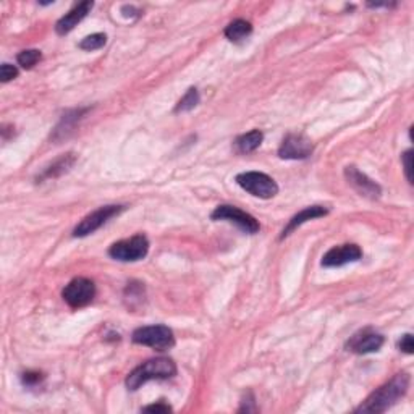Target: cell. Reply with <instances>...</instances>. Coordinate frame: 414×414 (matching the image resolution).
Masks as SVG:
<instances>
[{"mask_svg": "<svg viewBox=\"0 0 414 414\" xmlns=\"http://www.w3.org/2000/svg\"><path fill=\"white\" fill-rule=\"evenodd\" d=\"M76 162V156L73 152H69V154H64L62 157H58L56 162H52L49 167L44 170L42 175H40V180H49V178H57L60 175H64L69 172V170L73 167Z\"/></svg>", "mask_w": 414, "mask_h": 414, "instance_id": "16", "label": "cell"}, {"mask_svg": "<svg viewBox=\"0 0 414 414\" xmlns=\"http://www.w3.org/2000/svg\"><path fill=\"white\" fill-rule=\"evenodd\" d=\"M125 206H102L99 207L97 210H94L89 215H86L81 222L76 225L73 230V236L76 238H84L88 235H93L94 232L99 230L102 225H106L112 217L119 215L120 212H123Z\"/></svg>", "mask_w": 414, "mask_h": 414, "instance_id": "7", "label": "cell"}, {"mask_svg": "<svg viewBox=\"0 0 414 414\" xmlns=\"http://www.w3.org/2000/svg\"><path fill=\"white\" fill-rule=\"evenodd\" d=\"M328 214V209H326V207L322 206H310V207H306V209L301 210V212H298L296 215H293L291 217L290 222H288V225L285 228H283L282 235H280V240H283V238L290 235L291 232H295L296 228L301 227V225L309 222V220H314V219H319V217H326V215Z\"/></svg>", "mask_w": 414, "mask_h": 414, "instance_id": "14", "label": "cell"}, {"mask_svg": "<svg viewBox=\"0 0 414 414\" xmlns=\"http://www.w3.org/2000/svg\"><path fill=\"white\" fill-rule=\"evenodd\" d=\"M133 343L151 346L157 351H165L175 346V335L167 326H147L139 327L132 335Z\"/></svg>", "mask_w": 414, "mask_h": 414, "instance_id": "3", "label": "cell"}, {"mask_svg": "<svg viewBox=\"0 0 414 414\" xmlns=\"http://www.w3.org/2000/svg\"><path fill=\"white\" fill-rule=\"evenodd\" d=\"M345 177L346 182L354 191H358L359 195L364 197H369V199H379L382 195V188L377 184L374 180H371L367 175H364L363 172L354 167V165H348L345 169Z\"/></svg>", "mask_w": 414, "mask_h": 414, "instance_id": "10", "label": "cell"}, {"mask_svg": "<svg viewBox=\"0 0 414 414\" xmlns=\"http://www.w3.org/2000/svg\"><path fill=\"white\" fill-rule=\"evenodd\" d=\"M107 44V36L103 33H96L91 36H86L81 42L78 44V47L81 51H86V52H93V51H99V49H102Z\"/></svg>", "mask_w": 414, "mask_h": 414, "instance_id": "20", "label": "cell"}, {"mask_svg": "<svg viewBox=\"0 0 414 414\" xmlns=\"http://www.w3.org/2000/svg\"><path fill=\"white\" fill-rule=\"evenodd\" d=\"M16 76H18V69L15 65L3 64L0 66V81H2V83H8V81L15 80Z\"/></svg>", "mask_w": 414, "mask_h": 414, "instance_id": "22", "label": "cell"}, {"mask_svg": "<svg viewBox=\"0 0 414 414\" xmlns=\"http://www.w3.org/2000/svg\"><path fill=\"white\" fill-rule=\"evenodd\" d=\"M199 101L201 97H199V93H197V89L190 88L186 91V94H184V96L178 101L177 107H175V112H177V114H180V112H190L195 109L197 103H199Z\"/></svg>", "mask_w": 414, "mask_h": 414, "instance_id": "19", "label": "cell"}, {"mask_svg": "<svg viewBox=\"0 0 414 414\" xmlns=\"http://www.w3.org/2000/svg\"><path fill=\"white\" fill-rule=\"evenodd\" d=\"M84 112H86V109H78V110L69 112V114L64 115V119H62L60 123H58V127L56 128V132H53V139L66 138V134H69L70 132H73L76 121H80L81 117L84 115Z\"/></svg>", "mask_w": 414, "mask_h": 414, "instance_id": "18", "label": "cell"}, {"mask_svg": "<svg viewBox=\"0 0 414 414\" xmlns=\"http://www.w3.org/2000/svg\"><path fill=\"white\" fill-rule=\"evenodd\" d=\"M402 162H403L404 173H406L408 182L413 183V151L411 149H408L406 152H403Z\"/></svg>", "mask_w": 414, "mask_h": 414, "instance_id": "23", "label": "cell"}, {"mask_svg": "<svg viewBox=\"0 0 414 414\" xmlns=\"http://www.w3.org/2000/svg\"><path fill=\"white\" fill-rule=\"evenodd\" d=\"M235 180L246 193H249L254 197H260V199H271L278 193V184L267 173L245 172L236 175Z\"/></svg>", "mask_w": 414, "mask_h": 414, "instance_id": "4", "label": "cell"}, {"mask_svg": "<svg viewBox=\"0 0 414 414\" xmlns=\"http://www.w3.org/2000/svg\"><path fill=\"white\" fill-rule=\"evenodd\" d=\"M93 7H94V3L91 2V0H84V2L76 3V5L71 8V10L66 13L65 16H62L60 20L57 21V25H56L57 34L65 36V34H69L70 31H73L75 26L81 23V21L88 16V13L93 10Z\"/></svg>", "mask_w": 414, "mask_h": 414, "instance_id": "13", "label": "cell"}, {"mask_svg": "<svg viewBox=\"0 0 414 414\" xmlns=\"http://www.w3.org/2000/svg\"><path fill=\"white\" fill-rule=\"evenodd\" d=\"M398 348H400V351H403V353L413 354V351H414L413 335H411V334L403 335V337H402V340L398 341Z\"/></svg>", "mask_w": 414, "mask_h": 414, "instance_id": "25", "label": "cell"}, {"mask_svg": "<svg viewBox=\"0 0 414 414\" xmlns=\"http://www.w3.org/2000/svg\"><path fill=\"white\" fill-rule=\"evenodd\" d=\"M210 217H212V220H223V222L236 225L240 230L247 233V235H254V233L260 230V225L253 215L230 204H222L215 207V210L210 214Z\"/></svg>", "mask_w": 414, "mask_h": 414, "instance_id": "6", "label": "cell"}, {"mask_svg": "<svg viewBox=\"0 0 414 414\" xmlns=\"http://www.w3.org/2000/svg\"><path fill=\"white\" fill-rule=\"evenodd\" d=\"M385 343V339L377 332L371 330V328H364V330L358 332L351 337L348 343H346V348L356 354H367V353H374V351H379L382 346Z\"/></svg>", "mask_w": 414, "mask_h": 414, "instance_id": "11", "label": "cell"}, {"mask_svg": "<svg viewBox=\"0 0 414 414\" xmlns=\"http://www.w3.org/2000/svg\"><path fill=\"white\" fill-rule=\"evenodd\" d=\"M144 413H170L172 411V406L167 403L160 402V403H154V404H149V406H144L143 408Z\"/></svg>", "mask_w": 414, "mask_h": 414, "instance_id": "26", "label": "cell"}, {"mask_svg": "<svg viewBox=\"0 0 414 414\" xmlns=\"http://www.w3.org/2000/svg\"><path fill=\"white\" fill-rule=\"evenodd\" d=\"M149 253V241L144 235H134L127 240L114 243L109 247V256L120 263H136Z\"/></svg>", "mask_w": 414, "mask_h": 414, "instance_id": "5", "label": "cell"}, {"mask_svg": "<svg viewBox=\"0 0 414 414\" xmlns=\"http://www.w3.org/2000/svg\"><path fill=\"white\" fill-rule=\"evenodd\" d=\"M363 258V249L358 245H341L328 249L322 258L324 267H341L350 263H356Z\"/></svg>", "mask_w": 414, "mask_h": 414, "instance_id": "12", "label": "cell"}, {"mask_svg": "<svg viewBox=\"0 0 414 414\" xmlns=\"http://www.w3.org/2000/svg\"><path fill=\"white\" fill-rule=\"evenodd\" d=\"M40 58H42V53H40V51H38V49H28V51H23V52L18 53L16 62L21 69L29 70V69H33L36 64H39Z\"/></svg>", "mask_w": 414, "mask_h": 414, "instance_id": "21", "label": "cell"}, {"mask_svg": "<svg viewBox=\"0 0 414 414\" xmlns=\"http://www.w3.org/2000/svg\"><path fill=\"white\" fill-rule=\"evenodd\" d=\"M247 398H249V400H247V403H246V400H245V402H241V408L238 409V411H240V413H245V411H246V413L258 411V408L254 406V398H253V395L247 393Z\"/></svg>", "mask_w": 414, "mask_h": 414, "instance_id": "27", "label": "cell"}, {"mask_svg": "<svg viewBox=\"0 0 414 414\" xmlns=\"http://www.w3.org/2000/svg\"><path fill=\"white\" fill-rule=\"evenodd\" d=\"M21 380H23V384L26 387H36L44 380V376L40 374V372H25L23 377H21Z\"/></svg>", "mask_w": 414, "mask_h": 414, "instance_id": "24", "label": "cell"}, {"mask_svg": "<svg viewBox=\"0 0 414 414\" xmlns=\"http://www.w3.org/2000/svg\"><path fill=\"white\" fill-rule=\"evenodd\" d=\"M251 33H253V25H251L249 21L241 20V18H238V20H233L232 23H228V26L223 31L225 38L232 40V42H241V40L249 38Z\"/></svg>", "mask_w": 414, "mask_h": 414, "instance_id": "17", "label": "cell"}, {"mask_svg": "<svg viewBox=\"0 0 414 414\" xmlns=\"http://www.w3.org/2000/svg\"><path fill=\"white\" fill-rule=\"evenodd\" d=\"M264 141V134L259 130H253V132L241 134L235 139V151L238 154H249L254 152Z\"/></svg>", "mask_w": 414, "mask_h": 414, "instance_id": "15", "label": "cell"}, {"mask_svg": "<svg viewBox=\"0 0 414 414\" xmlns=\"http://www.w3.org/2000/svg\"><path fill=\"white\" fill-rule=\"evenodd\" d=\"M65 303L71 306V308H84L88 306L96 296V285L93 280H89L86 277L73 278L69 285L62 291Z\"/></svg>", "mask_w": 414, "mask_h": 414, "instance_id": "8", "label": "cell"}, {"mask_svg": "<svg viewBox=\"0 0 414 414\" xmlns=\"http://www.w3.org/2000/svg\"><path fill=\"white\" fill-rule=\"evenodd\" d=\"M314 151L313 143L308 136L300 133H291L283 139L278 147V157L285 160H304Z\"/></svg>", "mask_w": 414, "mask_h": 414, "instance_id": "9", "label": "cell"}, {"mask_svg": "<svg viewBox=\"0 0 414 414\" xmlns=\"http://www.w3.org/2000/svg\"><path fill=\"white\" fill-rule=\"evenodd\" d=\"M409 389V376L406 372H400L391 379L372 391L369 397L356 408V413H385L387 409L398 403L400 398L406 395Z\"/></svg>", "mask_w": 414, "mask_h": 414, "instance_id": "1", "label": "cell"}, {"mask_svg": "<svg viewBox=\"0 0 414 414\" xmlns=\"http://www.w3.org/2000/svg\"><path fill=\"white\" fill-rule=\"evenodd\" d=\"M177 374V364L170 358H154L133 369L127 377L128 390H138L149 380L170 379Z\"/></svg>", "mask_w": 414, "mask_h": 414, "instance_id": "2", "label": "cell"}]
</instances>
